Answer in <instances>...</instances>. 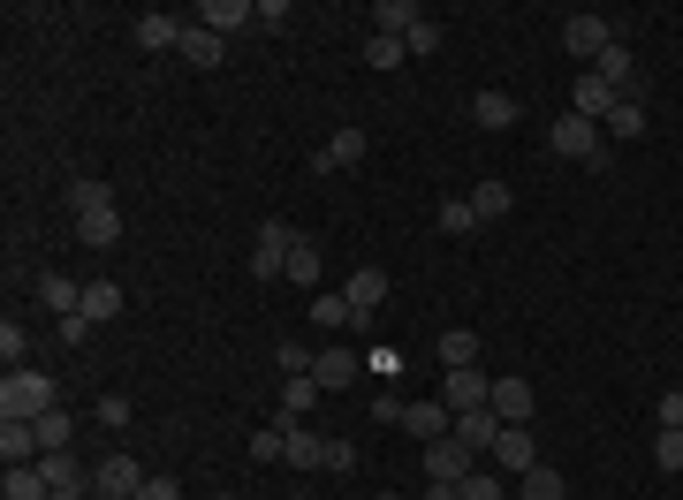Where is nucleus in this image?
Here are the masks:
<instances>
[{"instance_id": "nucleus-1", "label": "nucleus", "mask_w": 683, "mask_h": 500, "mask_svg": "<svg viewBox=\"0 0 683 500\" xmlns=\"http://www.w3.org/2000/svg\"><path fill=\"white\" fill-rule=\"evenodd\" d=\"M46 410H61V402H53V379H46V372L16 364V372L0 379V417H23V424H39Z\"/></svg>"}, {"instance_id": "nucleus-2", "label": "nucleus", "mask_w": 683, "mask_h": 500, "mask_svg": "<svg viewBox=\"0 0 683 500\" xmlns=\"http://www.w3.org/2000/svg\"><path fill=\"white\" fill-rule=\"evenodd\" d=\"M304 236L289 228V220H258V243H251V273L258 281H289V250H297Z\"/></svg>"}, {"instance_id": "nucleus-3", "label": "nucleus", "mask_w": 683, "mask_h": 500, "mask_svg": "<svg viewBox=\"0 0 683 500\" xmlns=\"http://www.w3.org/2000/svg\"><path fill=\"white\" fill-rule=\"evenodd\" d=\"M555 152H562V160L600 167V160H607V129L585 122V114H562V122H555Z\"/></svg>"}, {"instance_id": "nucleus-4", "label": "nucleus", "mask_w": 683, "mask_h": 500, "mask_svg": "<svg viewBox=\"0 0 683 500\" xmlns=\"http://www.w3.org/2000/svg\"><path fill=\"white\" fill-rule=\"evenodd\" d=\"M91 493H99V500H137V493H145V470H137V456L91 462Z\"/></svg>"}, {"instance_id": "nucleus-5", "label": "nucleus", "mask_w": 683, "mask_h": 500, "mask_svg": "<svg viewBox=\"0 0 683 500\" xmlns=\"http://www.w3.org/2000/svg\"><path fill=\"white\" fill-rule=\"evenodd\" d=\"M471 470H478V456H471L456 432H448V440H426V478H441V486H464Z\"/></svg>"}, {"instance_id": "nucleus-6", "label": "nucleus", "mask_w": 683, "mask_h": 500, "mask_svg": "<svg viewBox=\"0 0 683 500\" xmlns=\"http://www.w3.org/2000/svg\"><path fill=\"white\" fill-rule=\"evenodd\" d=\"M441 402H448L456 417H464V410H486V402H494V379L478 372V364H471V372H441Z\"/></svg>"}, {"instance_id": "nucleus-7", "label": "nucleus", "mask_w": 683, "mask_h": 500, "mask_svg": "<svg viewBox=\"0 0 683 500\" xmlns=\"http://www.w3.org/2000/svg\"><path fill=\"white\" fill-rule=\"evenodd\" d=\"M494 462H502V478H524V470H540V440H532V424H502V440H494Z\"/></svg>"}, {"instance_id": "nucleus-8", "label": "nucleus", "mask_w": 683, "mask_h": 500, "mask_svg": "<svg viewBox=\"0 0 683 500\" xmlns=\"http://www.w3.org/2000/svg\"><path fill=\"white\" fill-rule=\"evenodd\" d=\"M182 31H190V23L168 16V8H145V16H137V46H145V53H182Z\"/></svg>"}, {"instance_id": "nucleus-9", "label": "nucleus", "mask_w": 683, "mask_h": 500, "mask_svg": "<svg viewBox=\"0 0 683 500\" xmlns=\"http://www.w3.org/2000/svg\"><path fill=\"white\" fill-rule=\"evenodd\" d=\"M562 46H570L577 61H600V53L615 46V31H607L600 16H562Z\"/></svg>"}, {"instance_id": "nucleus-10", "label": "nucleus", "mask_w": 683, "mask_h": 500, "mask_svg": "<svg viewBox=\"0 0 683 500\" xmlns=\"http://www.w3.org/2000/svg\"><path fill=\"white\" fill-rule=\"evenodd\" d=\"M357 372H365V357H357V349H319V357H311V379H319V394H335V387H357Z\"/></svg>"}, {"instance_id": "nucleus-11", "label": "nucleus", "mask_w": 683, "mask_h": 500, "mask_svg": "<svg viewBox=\"0 0 683 500\" xmlns=\"http://www.w3.org/2000/svg\"><path fill=\"white\" fill-rule=\"evenodd\" d=\"M532 410H540V387H532V379H494V417H502V424H532Z\"/></svg>"}, {"instance_id": "nucleus-12", "label": "nucleus", "mask_w": 683, "mask_h": 500, "mask_svg": "<svg viewBox=\"0 0 683 500\" xmlns=\"http://www.w3.org/2000/svg\"><path fill=\"white\" fill-rule=\"evenodd\" d=\"M403 432H410V440H448V432H456V410H448V402H403Z\"/></svg>"}, {"instance_id": "nucleus-13", "label": "nucleus", "mask_w": 683, "mask_h": 500, "mask_svg": "<svg viewBox=\"0 0 683 500\" xmlns=\"http://www.w3.org/2000/svg\"><path fill=\"white\" fill-rule=\"evenodd\" d=\"M39 424H23V417H0V462L8 470H23V462H39Z\"/></svg>"}, {"instance_id": "nucleus-14", "label": "nucleus", "mask_w": 683, "mask_h": 500, "mask_svg": "<svg viewBox=\"0 0 683 500\" xmlns=\"http://www.w3.org/2000/svg\"><path fill=\"white\" fill-rule=\"evenodd\" d=\"M342 296H349V311H357V319H373V311L387 303V273H380V266H357V273L342 281Z\"/></svg>"}, {"instance_id": "nucleus-15", "label": "nucleus", "mask_w": 683, "mask_h": 500, "mask_svg": "<svg viewBox=\"0 0 683 500\" xmlns=\"http://www.w3.org/2000/svg\"><path fill=\"white\" fill-rule=\"evenodd\" d=\"M77 243L115 250V243H122V206H91V212H77Z\"/></svg>"}, {"instance_id": "nucleus-16", "label": "nucleus", "mask_w": 683, "mask_h": 500, "mask_svg": "<svg viewBox=\"0 0 683 500\" xmlns=\"http://www.w3.org/2000/svg\"><path fill=\"white\" fill-rule=\"evenodd\" d=\"M456 440H464L471 456H494V440H502V417H494V402H486V410H464V417H456Z\"/></svg>"}, {"instance_id": "nucleus-17", "label": "nucleus", "mask_w": 683, "mask_h": 500, "mask_svg": "<svg viewBox=\"0 0 683 500\" xmlns=\"http://www.w3.org/2000/svg\"><path fill=\"white\" fill-rule=\"evenodd\" d=\"M39 470H46V486H53V493H91V470H85L77 456H69V448L39 456Z\"/></svg>"}, {"instance_id": "nucleus-18", "label": "nucleus", "mask_w": 683, "mask_h": 500, "mask_svg": "<svg viewBox=\"0 0 683 500\" xmlns=\"http://www.w3.org/2000/svg\"><path fill=\"white\" fill-rule=\"evenodd\" d=\"M418 23H426L418 0H380V8H373V31H380V39H410Z\"/></svg>"}, {"instance_id": "nucleus-19", "label": "nucleus", "mask_w": 683, "mask_h": 500, "mask_svg": "<svg viewBox=\"0 0 683 500\" xmlns=\"http://www.w3.org/2000/svg\"><path fill=\"white\" fill-rule=\"evenodd\" d=\"M198 23L228 39V31H244V23H258V8H251V0H198Z\"/></svg>"}, {"instance_id": "nucleus-20", "label": "nucleus", "mask_w": 683, "mask_h": 500, "mask_svg": "<svg viewBox=\"0 0 683 500\" xmlns=\"http://www.w3.org/2000/svg\"><path fill=\"white\" fill-rule=\"evenodd\" d=\"M593 77L607 83L615 99H631V83H639V69H631V46L615 39V46H607V53H600V61H593Z\"/></svg>"}, {"instance_id": "nucleus-21", "label": "nucleus", "mask_w": 683, "mask_h": 500, "mask_svg": "<svg viewBox=\"0 0 683 500\" xmlns=\"http://www.w3.org/2000/svg\"><path fill=\"white\" fill-rule=\"evenodd\" d=\"M39 303L53 319H77V311H85V289H77L69 273H39Z\"/></svg>"}, {"instance_id": "nucleus-22", "label": "nucleus", "mask_w": 683, "mask_h": 500, "mask_svg": "<svg viewBox=\"0 0 683 500\" xmlns=\"http://www.w3.org/2000/svg\"><path fill=\"white\" fill-rule=\"evenodd\" d=\"M365 160V129H335V137H327V144H319V174H335V167H357Z\"/></svg>"}, {"instance_id": "nucleus-23", "label": "nucleus", "mask_w": 683, "mask_h": 500, "mask_svg": "<svg viewBox=\"0 0 683 500\" xmlns=\"http://www.w3.org/2000/svg\"><path fill=\"white\" fill-rule=\"evenodd\" d=\"M220 53H228L220 31H206V23H190V31H182V61H190V69H220Z\"/></svg>"}, {"instance_id": "nucleus-24", "label": "nucleus", "mask_w": 683, "mask_h": 500, "mask_svg": "<svg viewBox=\"0 0 683 500\" xmlns=\"http://www.w3.org/2000/svg\"><path fill=\"white\" fill-rule=\"evenodd\" d=\"M615 107H623V99H615V91H607L600 77H577V107H570V114H585V122H607Z\"/></svg>"}, {"instance_id": "nucleus-25", "label": "nucleus", "mask_w": 683, "mask_h": 500, "mask_svg": "<svg viewBox=\"0 0 683 500\" xmlns=\"http://www.w3.org/2000/svg\"><path fill=\"white\" fill-rule=\"evenodd\" d=\"M471 122L478 129H516V99L509 91H478V99H471Z\"/></svg>"}, {"instance_id": "nucleus-26", "label": "nucleus", "mask_w": 683, "mask_h": 500, "mask_svg": "<svg viewBox=\"0 0 683 500\" xmlns=\"http://www.w3.org/2000/svg\"><path fill=\"white\" fill-rule=\"evenodd\" d=\"M471 364H478V333L448 327V333H441V372H471Z\"/></svg>"}, {"instance_id": "nucleus-27", "label": "nucleus", "mask_w": 683, "mask_h": 500, "mask_svg": "<svg viewBox=\"0 0 683 500\" xmlns=\"http://www.w3.org/2000/svg\"><path fill=\"white\" fill-rule=\"evenodd\" d=\"M77 319H91V327H99V319H122V281H91Z\"/></svg>"}, {"instance_id": "nucleus-28", "label": "nucleus", "mask_w": 683, "mask_h": 500, "mask_svg": "<svg viewBox=\"0 0 683 500\" xmlns=\"http://www.w3.org/2000/svg\"><path fill=\"white\" fill-rule=\"evenodd\" d=\"M509 182H478V190H471V212H478V228H486V220H509Z\"/></svg>"}, {"instance_id": "nucleus-29", "label": "nucleus", "mask_w": 683, "mask_h": 500, "mask_svg": "<svg viewBox=\"0 0 683 500\" xmlns=\"http://www.w3.org/2000/svg\"><path fill=\"white\" fill-rule=\"evenodd\" d=\"M524 500H570V486H562V470H555V462L524 470Z\"/></svg>"}, {"instance_id": "nucleus-30", "label": "nucleus", "mask_w": 683, "mask_h": 500, "mask_svg": "<svg viewBox=\"0 0 683 500\" xmlns=\"http://www.w3.org/2000/svg\"><path fill=\"white\" fill-rule=\"evenodd\" d=\"M311 319H319V327H357V311H349V296H319V289H311Z\"/></svg>"}, {"instance_id": "nucleus-31", "label": "nucleus", "mask_w": 683, "mask_h": 500, "mask_svg": "<svg viewBox=\"0 0 683 500\" xmlns=\"http://www.w3.org/2000/svg\"><path fill=\"white\" fill-rule=\"evenodd\" d=\"M91 206H115V190H107L99 174H77V182H69V212H91Z\"/></svg>"}, {"instance_id": "nucleus-32", "label": "nucleus", "mask_w": 683, "mask_h": 500, "mask_svg": "<svg viewBox=\"0 0 683 500\" xmlns=\"http://www.w3.org/2000/svg\"><path fill=\"white\" fill-rule=\"evenodd\" d=\"M289 281H297V289H319V243H311V236L289 250Z\"/></svg>"}, {"instance_id": "nucleus-33", "label": "nucleus", "mask_w": 683, "mask_h": 500, "mask_svg": "<svg viewBox=\"0 0 683 500\" xmlns=\"http://www.w3.org/2000/svg\"><path fill=\"white\" fill-rule=\"evenodd\" d=\"M607 137H645V107H639V91H631V99H623V107H615V114H607Z\"/></svg>"}, {"instance_id": "nucleus-34", "label": "nucleus", "mask_w": 683, "mask_h": 500, "mask_svg": "<svg viewBox=\"0 0 683 500\" xmlns=\"http://www.w3.org/2000/svg\"><path fill=\"white\" fill-rule=\"evenodd\" d=\"M0 357H8V372L31 357V327H23V319H0Z\"/></svg>"}, {"instance_id": "nucleus-35", "label": "nucleus", "mask_w": 683, "mask_h": 500, "mask_svg": "<svg viewBox=\"0 0 683 500\" xmlns=\"http://www.w3.org/2000/svg\"><path fill=\"white\" fill-rule=\"evenodd\" d=\"M251 462H289V432H281V424H258Z\"/></svg>"}, {"instance_id": "nucleus-36", "label": "nucleus", "mask_w": 683, "mask_h": 500, "mask_svg": "<svg viewBox=\"0 0 683 500\" xmlns=\"http://www.w3.org/2000/svg\"><path fill=\"white\" fill-rule=\"evenodd\" d=\"M471 228H478L471 198H441V236H471Z\"/></svg>"}, {"instance_id": "nucleus-37", "label": "nucleus", "mask_w": 683, "mask_h": 500, "mask_svg": "<svg viewBox=\"0 0 683 500\" xmlns=\"http://www.w3.org/2000/svg\"><path fill=\"white\" fill-rule=\"evenodd\" d=\"M653 462H661L669 478H683V432H669V424H661V432H653Z\"/></svg>"}, {"instance_id": "nucleus-38", "label": "nucleus", "mask_w": 683, "mask_h": 500, "mask_svg": "<svg viewBox=\"0 0 683 500\" xmlns=\"http://www.w3.org/2000/svg\"><path fill=\"white\" fill-rule=\"evenodd\" d=\"M311 402H319V379H289L281 387V417H304Z\"/></svg>"}, {"instance_id": "nucleus-39", "label": "nucleus", "mask_w": 683, "mask_h": 500, "mask_svg": "<svg viewBox=\"0 0 683 500\" xmlns=\"http://www.w3.org/2000/svg\"><path fill=\"white\" fill-rule=\"evenodd\" d=\"M39 448L53 456V448H69V410H46L39 417Z\"/></svg>"}, {"instance_id": "nucleus-40", "label": "nucleus", "mask_w": 683, "mask_h": 500, "mask_svg": "<svg viewBox=\"0 0 683 500\" xmlns=\"http://www.w3.org/2000/svg\"><path fill=\"white\" fill-rule=\"evenodd\" d=\"M274 364H281L289 379H311V349H304V341H281V349H274Z\"/></svg>"}, {"instance_id": "nucleus-41", "label": "nucleus", "mask_w": 683, "mask_h": 500, "mask_svg": "<svg viewBox=\"0 0 683 500\" xmlns=\"http://www.w3.org/2000/svg\"><path fill=\"white\" fill-rule=\"evenodd\" d=\"M365 61H373V69H395V61H410V53H403V39H380V31H373V46H365Z\"/></svg>"}, {"instance_id": "nucleus-42", "label": "nucleus", "mask_w": 683, "mask_h": 500, "mask_svg": "<svg viewBox=\"0 0 683 500\" xmlns=\"http://www.w3.org/2000/svg\"><path fill=\"white\" fill-rule=\"evenodd\" d=\"M456 493H464V500H502V478H494V470H471Z\"/></svg>"}, {"instance_id": "nucleus-43", "label": "nucleus", "mask_w": 683, "mask_h": 500, "mask_svg": "<svg viewBox=\"0 0 683 500\" xmlns=\"http://www.w3.org/2000/svg\"><path fill=\"white\" fill-rule=\"evenodd\" d=\"M91 417H99L107 432H122V424H129V394H99V410H91Z\"/></svg>"}, {"instance_id": "nucleus-44", "label": "nucleus", "mask_w": 683, "mask_h": 500, "mask_svg": "<svg viewBox=\"0 0 683 500\" xmlns=\"http://www.w3.org/2000/svg\"><path fill=\"white\" fill-rule=\"evenodd\" d=\"M403 53H441V23H433V16H426V23H418V31L403 39Z\"/></svg>"}, {"instance_id": "nucleus-45", "label": "nucleus", "mask_w": 683, "mask_h": 500, "mask_svg": "<svg viewBox=\"0 0 683 500\" xmlns=\"http://www.w3.org/2000/svg\"><path fill=\"white\" fill-rule=\"evenodd\" d=\"M653 417H661V424H669V432H683V387H669V394H661V402H653Z\"/></svg>"}, {"instance_id": "nucleus-46", "label": "nucleus", "mask_w": 683, "mask_h": 500, "mask_svg": "<svg viewBox=\"0 0 683 500\" xmlns=\"http://www.w3.org/2000/svg\"><path fill=\"white\" fill-rule=\"evenodd\" d=\"M289 16H297V8H289V0H258V31H281V23H289Z\"/></svg>"}, {"instance_id": "nucleus-47", "label": "nucleus", "mask_w": 683, "mask_h": 500, "mask_svg": "<svg viewBox=\"0 0 683 500\" xmlns=\"http://www.w3.org/2000/svg\"><path fill=\"white\" fill-rule=\"evenodd\" d=\"M327 470H357V448H349V440H327Z\"/></svg>"}, {"instance_id": "nucleus-48", "label": "nucleus", "mask_w": 683, "mask_h": 500, "mask_svg": "<svg viewBox=\"0 0 683 500\" xmlns=\"http://www.w3.org/2000/svg\"><path fill=\"white\" fill-rule=\"evenodd\" d=\"M137 500H182V486H175V478H145V493Z\"/></svg>"}, {"instance_id": "nucleus-49", "label": "nucleus", "mask_w": 683, "mask_h": 500, "mask_svg": "<svg viewBox=\"0 0 683 500\" xmlns=\"http://www.w3.org/2000/svg\"><path fill=\"white\" fill-rule=\"evenodd\" d=\"M426 500H464L456 486H441V478H426Z\"/></svg>"}, {"instance_id": "nucleus-50", "label": "nucleus", "mask_w": 683, "mask_h": 500, "mask_svg": "<svg viewBox=\"0 0 683 500\" xmlns=\"http://www.w3.org/2000/svg\"><path fill=\"white\" fill-rule=\"evenodd\" d=\"M214 500H236V493H214Z\"/></svg>"}, {"instance_id": "nucleus-51", "label": "nucleus", "mask_w": 683, "mask_h": 500, "mask_svg": "<svg viewBox=\"0 0 683 500\" xmlns=\"http://www.w3.org/2000/svg\"><path fill=\"white\" fill-rule=\"evenodd\" d=\"M380 500H395V493H380Z\"/></svg>"}, {"instance_id": "nucleus-52", "label": "nucleus", "mask_w": 683, "mask_h": 500, "mask_svg": "<svg viewBox=\"0 0 683 500\" xmlns=\"http://www.w3.org/2000/svg\"><path fill=\"white\" fill-rule=\"evenodd\" d=\"M297 500H304V493H297Z\"/></svg>"}]
</instances>
